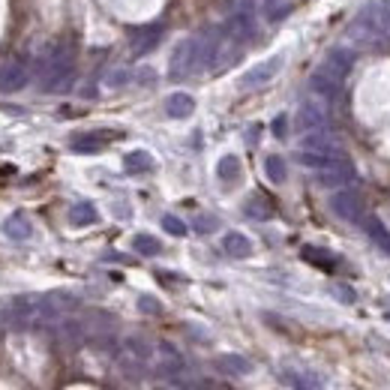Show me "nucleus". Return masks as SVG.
<instances>
[{
  "label": "nucleus",
  "mask_w": 390,
  "mask_h": 390,
  "mask_svg": "<svg viewBox=\"0 0 390 390\" xmlns=\"http://www.w3.org/2000/svg\"><path fill=\"white\" fill-rule=\"evenodd\" d=\"M216 225H219L216 216H198V219H195V228L204 231V235H207V231H216Z\"/></svg>",
  "instance_id": "nucleus-33"
},
{
  "label": "nucleus",
  "mask_w": 390,
  "mask_h": 390,
  "mask_svg": "<svg viewBox=\"0 0 390 390\" xmlns=\"http://www.w3.org/2000/svg\"><path fill=\"white\" fill-rule=\"evenodd\" d=\"M265 174L270 177L273 183H286V177H288L286 160H282V156H267L265 160Z\"/></svg>",
  "instance_id": "nucleus-25"
},
{
  "label": "nucleus",
  "mask_w": 390,
  "mask_h": 390,
  "mask_svg": "<svg viewBox=\"0 0 390 390\" xmlns=\"http://www.w3.org/2000/svg\"><path fill=\"white\" fill-rule=\"evenodd\" d=\"M231 34H235L237 39H249L252 34H256L252 15H249V13H237L235 18H231Z\"/></svg>",
  "instance_id": "nucleus-26"
},
{
  "label": "nucleus",
  "mask_w": 390,
  "mask_h": 390,
  "mask_svg": "<svg viewBox=\"0 0 390 390\" xmlns=\"http://www.w3.org/2000/svg\"><path fill=\"white\" fill-rule=\"evenodd\" d=\"M223 249L235 258H246V256H252V240L246 235H240V231H228L223 237Z\"/></svg>",
  "instance_id": "nucleus-19"
},
{
  "label": "nucleus",
  "mask_w": 390,
  "mask_h": 390,
  "mask_svg": "<svg viewBox=\"0 0 390 390\" xmlns=\"http://www.w3.org/2000/svg\"><path fill=\"white\" fill-rule=\"evenodd\" d=\"M72 81H76V63H72V57L60 55L55 60H48V69L42 76V90L57 93V90H67Z\"/></svg>",
  "instance_id": "nucleus-4"
},
{
  "label": "nucleus",
  "mask_w": 390,
  "mask_h": 390,
  "mask_svg": "<svg viewBox=\"0 0 390 390\" xmlns=\"http://www.w3.org/2000/svg\"><path fill=\"white\" fill-rule=\"evenodd\" d=\"M198 63H202V36L181 39L177 48L172 51V63H168V76L172 78H186Z\"/></svg>",
  "instance_id": "nucleus-3"
},
{
  "label": "nucleus",
  "mask_w": 390,
  "mask_h": 390,
  "mask_svg": "<svg viewBox=\"0 0 390 390\" xmlns=\"http://www.w3.org/2000/svg\"><path fill=\"white\" fill-rule=\"evenodd\" d=\"M270 204L265 202V198H249L246 202V216H252V219H270Z\"/></svg>",
  "instance_id": "nucleus-29"
},
{
  "label": "nucleus",
  "mask_w": 390,
  "mask_h": 390,
  "mask_svg": "<svg viewBox=\"0 0 390 390\" xmlns=\"http://www.w3.org/2000/svg\"><path fill=\"white\" fill-rule=\"evenodd\" d=\"M132 246H135V252H141V256H160L162 252V244L156 237H151V235H135Z\"/></svg>",
  "instance_id": "nucleus-27"
},
{
  "label": "nucleus",
  "mask_w": 390,
  "mask_h": 390,
  "mask_svg": "<svg viewBox=\"0 0 390 390\" xmlns=\"http://www.w3.org/2000/svg\"><path fill=\"white\" fill-rule=\"evenodd\" d=\"M378 13H382L384 30H387V36H390V0H382V4H378Z\"/></svg>",
  "instance_id": "nucleus-36"
},
{
  "label": "nucleus",
  "mask_w": 390,
  "mask_h": 390,
  "mask_svg": "<svg viewBox=\"0 0 390 390\" xmlns=\"http://www.w3.org/2000/svg\"><path fill=\"white\" fill-rule=\"evenodd\" d=\"M123 81H130V72H126V69H118V72H111L105 84H109V88H120Z\"/></svg>",
  "instance_id": "nucleus-35"
},
{
  "label": "nucleus",
  "mask_w": 390,
  "mask_h": 390,
  "mask_svg": "<svg viewBox=\"0 0 390 390\" xmlns=\"http://www.w3.org/2000/svg\"><path fill=\"white\" fill-rule=\"evenodd\" d=\"M193 111H195V99L189 97V93H183V90H177V93H172V97L165 99V114L168 118H174V120H183Z\"/></svg>",
  "instance_id": "nucleus-15"
},
{
  "label": "nucleus",
  "mask_w": 390,
  "mask_h": 390,
  "mask_svg": "<svg viewBox=\"0 0 390 390\" xmlns=\"http://www.w3.org/2000/svg\"><path fill=\"white\" fill-rule=\"evenodd\" d=\"M123 168H126L130 174L151 172V168H153V156L147 153V151H132V153H126V156H123Z\"/></svg>",
  "instance_id": "nucleus-21"
},
{
  "label": "nucleus",
  "mask_w": 390,
  "mask_h": 390,
  "mask_svg": "<svg viewBox=\"0 0 390 390\" xmlns=\"http://www.w3.org/2000/svg\"><path fill=\"white\" fill-rule=\"evenodd\" d=\"M282 4V0H261V6H265V9H277Z\"/></svg>",
  "instance_id": "nucleus-37"
},
{
  "label": "nucleus",
  "mask_w": 390,
  "mask_h": 390,
  "mask_svg": "<svg viewBox=\"0 0 390 390\" xmlns=\"http://www.w3.org/2000/svg\"><path fill=\"white\" fill-rule=\"evenodd\" d=\"M30 81V69L21 60H9L4 69H0V90L4 93H18L25 90Z\"/></svg>",
  "instance_id": "nucleus-9"
},
{
  "label": "nucleus",
  "mask_w": 390,
  "mask_h": 390,
  "mask_svg": "<svg viewBox=\"0 0 390 390\" xmlns=\"http://www.w3.org/2000/svg\"><path fill=\"white\" fill-rule=\"evenodd\" d=\"M151 78H153L151 69H141V72H139V81H151Z\"/></svg>",
  "instance_id": "nucleus-38"
},
{
  "label": "nucleus",
  "mask_w": 390,
  "mask_h": 390,
  "mask_svg": "<svg viewBox=\"0 0 390 390\" xmlns=\"http://www.w3.org/2000/svg\"><path fill=\"white\" fill-rule=\"evenodd\" d=\"M273 135H277V139H286V130H288V118L286 114H279V118H273Z\"/></svg>",
  "instance_id": "nucleus-34"
},
{
  "label": "nucleus",
  "mask_w": 390,
  "mask_h": 390,
  "mask_svg": "<svg viewBox=\"0 0 390 390\" xmlns=\"http://www.w3.org/2000/svg\"><path fill=\"white\" fill-rule=\"evenodd\" d=\"M349 36L357 46H375L382 39H390L387 30H384V21L382 13H378V4L375 6H363L361 13L354 15V21L349 25Z\"/></svg>",
  "instance_id": "nucleus-2"
},
{
  "label": "nucleus",
  "mask_w": 390,
  "mask_h": 390,
  "mask_svg": "<svg viewBox=\"0 0 390 390\" xmlns=\"http://www.w3.org/2000/svg\"><path fill=\"white\" fill-rule=\"evenodd\" d=\"M303 151H315V153H328V156H345L342 151V144L336 135L330 132H324V130H315V132H307L303 135Z\"/></svg>",
  "instance_id": "nucleus-10"
},
{
  "label": "nucleus",
  "mask_w": 390,
  "mask_h": 390,
  "mask_svg": "<svg viewBox=\"0 0 390 390\" xmlns=\"http://www.w3.org/2000/svg\"><path fill=\"white\" fill-rule=\"evenodd\" d=\"M321 186L328 189H340V186H349L354 181V165L349 160H336L328 168H319V177H315Z\"/></svg>",
  "instance_id": "nucleus-8"
},
{
  "label": "nucleus",
  "mask_w": 390,
  "mask_h": 390,
  "mask_svg": "<svg viewBox=\"0 0 390 390\" xmlns=\"http://www.w3.org/2000/svg\"><path fill=\"white\" fill-rule=\"evenodd\" d=\"M282 60L279 55H273V57H267V60H261V63H256L252 69H246L244 76H240V88L244 90H252V88H265V84H270L273 78L282 72Z\"/></svg>",
  "instance_id": "nucleus-6"
},
{
  "label": "nucleus",
  "mask_w": 390,
  "mask_h": 390,
  "mask_svg": "<svg viewBox=\"0 0 390 390\" xmlns=\"http://www.w3.org/2000/svg\"><path fill=\"white\" fill-rule=\"evenodd\" d=\"M330 210L340 219H345V223H357V225H361L363 216H366V204H363L361 193H354V189H340V193H333Z\"/></svg>",
  "instance_id": "nucleus-5"
},
{
  "label": "nucleus",
  "mask_w": 390,
  "mask_h": 390,
  "mask_svg": "<svg viewBox=\"0 0 390 390\" xmlns=\"http://www.w3.org/2000/svg\"><path fill=\"white\" fill-rule=\"evenodd\" d=\"M279 378L294 390H319V378H315L312 372H303V370H291V366H286V370H279Z\"/></svg>",
  "instance_id": "nucleus-18"
},
{
  "label": "nucleus",
  "mask_w": 390,
  "mask_h": 390,
  "mask_svg": "<svg viewBox=\"0 0 390 390\" xmlns=\"http://www.w3.org/2000/svg\"><path fill=\"white\" fill-rule=\"evenodd\" d=\"M303 258L312 261V265H319V267H333L336 265V258L330 256V252L315 249V246H303Z\"/></svg>",
  "instance_id": "nucleus-28"
},
{
  "label": "nucleus",
  "mask_w": 390,
  "mask_h": 390,
  "mask_svg": "<svg viewBox=\"0 0 390 390\" xmlns=\"http://www.w3.org/2000/svg\"><path fill=\"white\" fill-rule=\"evenodd\" d=\"M4 235L9 240H27L30 235H34V228H30V219L25 214H9L4 219Z\"/></svg>",
  "instance_id": "nucleus-17"
},
{
  "label": "nucleus",
  "mask_w": 390,
  "mask_h": 390,
  "mask_svg": "<svg viewBox=\"0 0 390 390\" xmlns=\"http://www.w3.org/2000/svg\"><path fill=\"white\" fill-rule=\"evenodd\" d=\"M139 309L147 312V315H156V312H162V303L156 298H151V294H141V298H139Z\"/></svg>",
  "instance_id": "nucleus-32"
},
{
  "label": "nucleus",
  "mask_w": 390,
  "mask_h": 390,
  "mask_svg": "<svg viewBox=\"0 0 390 390\" xmlns=\"http://www.w3.org/2000/svg\"><path fill=\"white\" fill-rule=\"evenodd\" d=\"M216 366L223 372H228V375H249L252 372V363L246 361V357H240V354H223L216 361Z\"/></svg>",
  "instance_id": "nucleus-20"
},
{
  "label": "nucleus",
  "mask_w": 390,
  "mask_h": 390,
  "mask_svg": "<svg viewBox=\"0 0 390 390\" xmlns=\"http://www.w3.org/2000/svg\"><path fill=\"white\" fill-rule=\"evenodd\" d=\"M324 126H328V109H324V102L307 99L298 109V130L300 132H315V130H324Z\"/></svg>",
  "instance_id": "nucleus-7"
},
{
  "label": "nucleus",
  "mask_w": 390,
  "mask_h": 390,
  "mask_svg": "<svg viewBox=\"0 0 390 390\" xmlns=\"http://www.w3.org/2000/svg\"><path fill=\"white\" fill-rule=\"evenodd\" d=\"M361 225H363V231H366V235H370V240H372V244H375L378 249H384V252H390V231H387V225L382 223V219H378V216H370V214H366Z\"/></svg>",
  "instance_id": "nucleus-16"
},
{
  "label": "nucleus",
  "mask_w": 390,
  "mask_h": 390,
  "mask_svg": "<svg viewBox=\"0 0 390 390\" xmlns=\"http://www.w3.org/2000/svg\"><path fill=\"white\" fill-rule=\"evenodd\" d=\"M57 307L51 303L48 294H25V298H15L9 303V321L15 324H48L57 319Z\"/></svg>",
  "instance_id": "nucleus-1"
},
{
  "label": "nucleus",
  "mask_w": 390,
  "mask_h": 390,
  "mask_svg": "<svg viewBox=\"0 0 390 390\" xmlns=\"http://www.w3.org/2000/svg\"><path fill=\"white\" fill-rule=\"evenodd\" d=\"M216 174H219V181H225V183H235L237 177H240V160H237L235 153L223 156V160H219V165H216Z\"/></svg>",
  "instance_id": "nucleus-23"
},
{
  "label": "nucleus",
  "mask_w": 390,
  "mask_h": 390,
  "mask_svg": "<svg viewBox=\"0 0 390 390\" xmlns=\"http://www.w3.org/2000/svg\"><path fill=\"white\" fill-rule=\"evenodd\" d=\"M309 88H312L315 97H321L324 102H333L336 97H340V90H342V81L333 78V76H328L324 69H319V72H312Z\"/></svg>",
  "instance_id": "nucleus-12"
},
{
  "label": "nucleus",
  "mask_w": 390,
  "mask_h": 390,
  "mask_svg": "<svg viewBox=\"0 0 390 390\" xmlns=\"http://www.w3.org/2000/svg\"><path fill=\"white\" fill-rule=\"evenodd\" d=\"M193 390H202V387H193Z\"/></svg>",
  "instance_id": "nucleus-39"
},
{
  "label": "nucleus",
  "mask_w": 390,
  "mask_h": 390,
  "mask_svg": "<svg viewBox=\"0 0 390 390\" xmlns=\"http://www.w3.org/2000/svg\"><path fill=\"white\" fill-rule=\"evenodd\" d=\"M340 160V156H328V153H315V151H300V156H298V162L300 165H307V168H315V172H319V168H328L330 162H336ZM345 160V156H342Z\"/></svg>",
  "instance_id": "nucleus-24"
},
{
  "label": "nucleus",
  "mask_w": 390,
  "mask_h": 390,
  "mask_svg": "<svg viewBox=\"0 0 390 390\" xmlns=\"http://www.w3.org/2000/svg\"><path fill=\"white\" fill-rule=\"evenodd\" d=\"M153 390H162V387H153Z\"/></svg>",
  "instance_id": "nucleus-40"
},
{
  "label": "nucleus",
  "mask_w": 390,
  "mask_h": 390,
  "mask_svg": "<svg viewBox=\"0 0 390 390\" xmlns=\"http://www.w3.org/2000/svg\"><path fill=\"white\" fill-rule=\"evenodd\" d=\"M351 67H354V55L349 48H330V55L324 57V72L328 76H333V78H340V81H345L349 78V72H351Z\"/></svg>",
  "instance_id": "nucleus-11"
},
{
  "label": "nucleus",
  "mask_w": 390,
  "mask_h": 390,
  "mask_svg": "<svg viewBox=\"0 0 390 390\" xmlns=\"http://www.w3.org/2000/svg\"><path fill=\"white\" fill-rule=\"evenodd\" d=\"M330 294H333V298L340 300V303H354V300H357L354 288H351V286H342V282H333V286H330Z\"/></svg>",
  "instance_id": "nucleus-31"
},
{
  "label": "nucleus",
  "mask_w": 390,
  "mask_h": 390,
  "mask_svg": "<svg viewBox=\"0 0 390 390\" xmlns=\"http://www.w3.org/2000/svg\"><path fill=\"white\" fill-rule=\"evenodd\" d=\"M118 132H84V135H76V139L69 141V147L76 153H97L105 147V141L114 139Z\"/></svg>",
  "instance_id": "nucleus-14"
},
{
  "label": "nucleus",
  "mask_w": 390,
  "mask_h": 390,
  "mask_svg": "<svg viewBox=\"0 0 390 390\" xmlns=\"http://www.w3.org/2000/svg\"><path fill=\"white\" fill-rule=\"evenodd\" d=\"M162 42V27L160 25H151V27H141L139 34L132 36V57H144Z\"/></svg>",
  "instance_id": "nucleus-13"
},
{
  "label": "nucleus",
  "mask_w": 390,
  "mask_h": 390,
  "mask_svg": "<svg viewBox=\"0 0 390 390\" xmlns=\"http://www.w3.org/2000/svg\"><path fill=\"white\" fill-rule=\"evenodd\" d=\"M97 219H99V214H97V207H93L90 202H78V204L69 207V223L72 225H93Z\"/></svg>",
  "instance_id": "nucleus-22"
},
{
  "label": "nucleus",
  "mask_w": 390,
  "mask_h": 390,
  "mask_svg": "<svg viewBox=\"0 0 390 390\" xmlns=\"http://www.w3.org/2000/svg\"><path fill=\"white\" fill-rule=\"evenodd\" d=\"M162 228L168 231V235H174V237H186V223H183V219H177L174 214H165L162 216Z\"/></svg>",
  "instance_id": "nucleus-30"
}]
</instances>
